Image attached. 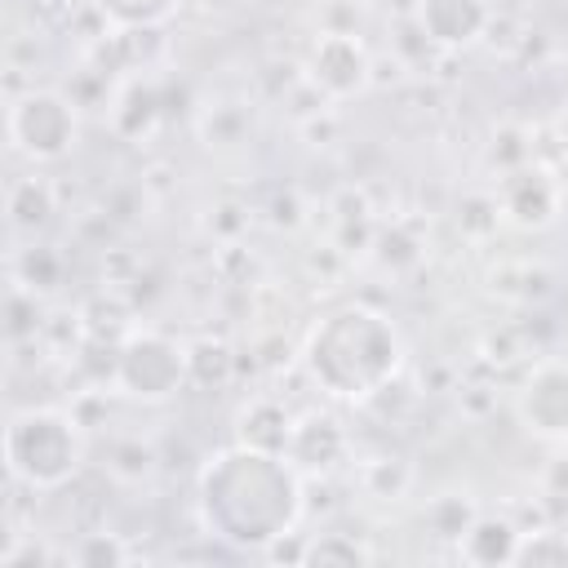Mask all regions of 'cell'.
<instances>
[{
    "label": "cell",
    "instance_id": "13",
    "mask_svg": "<svg viewBox=\"0 0 568 568\" xmlns=\"http://www.w3.org/2000/svg\"><path fill=\"white\" fill-rule=\"evenodd\" d=\"M53 217V191L44 178H18L9 186V226L13 231H40Z\"/></svg>",
    "mask_w": 568,
    "mask_h": 568
},
{
    "label": "cell",
    "instance_id": "4",
    "mask_svg": "<svg viewBox=\"0 0 568 568\" xmlns=\"http://www.w3.org/2000/svg\"><path fill=\"white\" fill-rule=\"evenodd\" d=\"M111 377L129 399L142 404H160L169 395L182 390V382L191 377L186 368V346H178L164 333H129L115 355H111Z\"/></svg>",
    "mask_w": 568,
    "mask_h": 568
},
{
    "label": "cell",
    "instance_id": "10",
    "mask_svg": "<svg viewBox=\"0 0 568 568\" xmlns=\"http://www.w3.org/2000/svg\"><path fill=\"white\" fill-rule=\"evenodd\" d=\"M457 541H462V559L484 564V568H497V564H515L519 528L506 515H475Z\"/></svg>",
    "mask_w": 568,
    "mask_h": 568
},
{
    "label": "cell",
    "instance_id": "19",
    "mask_svg": "<svg viewBox=\"0 0 568 568\" xmlns=\"http://www.w3.org/2000/svg\"><path fill=\"white\" fill-rule=\"evenodd\" d=\"M559 142H564V151H568V111L559 115Z\"/></svg>",
    "mask_w": 568,
    "mask_h": 568
},
{
    "label": "cell",
    "instance_id": "8",
    "mask_svg": "<svg viewBox=\"0 0 568 568\" xmlns=\"http://www.w3.org/2000/svg\"><path fill=\"white\" fill-rule=\"evenodd\" d=\"M493 22L488 0H417V27L435 49H466Z\"/></svg>",
    "mask_w": 568,
    "mask_h": 568
},
{
    "label": "cell",
    "instance_id": "12",
    "mask_svg": "<svg viewBox=\"0 0 568 568\" xmlns=\"http://www.w3.org/2000/svg\"><path fill=\"white\" fill-rule=\"evenodd\" d=\"M288 435H293V422L271 399L248 404V413L240 417V444H253V448H266V453H288Z\"/></svg>",
    "mask_w": 568,
    "mask_h": 568
},
{
    "label": "cell",
    "instance_id": "16",
    "mask_svg": "<svg viewBox=\"0 0 568 568\" xmlns=\"http://www.w3.org/2000/svg\"><path fill=\"white\" fill-rule=\"evenodd\" d=\"M186 368H191V382H200V386L226 382V377H231V351H226L222 342L204 337V342L186 346Z\"/></svg>",
    "mask_w": 568,
    "mask_h": 568
},
{
    "label": "cell",
    "instance_id": "14",
    "mask_svg": "<svg viewBox=\"0 0 568 568\" xmlns=\"http://www.w3.org/2000/svg\"><path fill=\"white\" fill-rule=\"evenodd\" d=\"M93 9L120 31H151L178 9V0H93Z\"/></svg>",
    "mask_w": 568,
    "mask_h": 568
},
{
    "label": "cell",
    "instance_id": "1",
    "mask_svg": "<svg viewBox=\"0 0 568 568\" xmlns=\"http://www.w3.org/2000/svg\"><path fill=\"white\" fill-rule=\"evenodd\" d=\"M195 493L204 528L235 550H271L293 532L302 515V484L293 462L253 444H235L209 457Z\"/></svg>",
    "mask_w": 568,
    "mask_h": 568
},
{
    "label": "cell",
    "instance_id": "11",
    "mask_svg": "<svg viewBox=\"0 0 568 568\" xmlns=\"http://www.w3.org/2000/svg\"><path fill=\"white\" fill-rule=\"evenodd\" d=\"M342 448H346V439H342V430H337L333 417H306V422L293 426L284 457H288L293 466L324 470V466H333V462L342 457Z\"/></svg>",
    "mask_w": 568,
    "mask_h": 568
},
{
    "label": "cell",
    "instance_id": "15",
    "mask_svg": "<svg viewBox=\"0 0 568 568\" xmlns=\"http://www.w3.org/2000/svg\"><path fill=\"white\" fill-rule=\"evenodd\" d=\"M515 564L519 568H568V537L564 532H519Z\"/></svg>",
    "mask_w": 568,
    "mask_h": 568
},
{
    "label": "cell",
    "instance_id": "17",
    "mask_svg": "<svg viewBox=\"0 0 568 568\" xmlns=\"http://www.w3.org/2000/svg\"><path fill=\"white\" fill-rule=\"evenodd\" d=\"M302 564H368V550L355 541V537H342V532H324L315 541H306V555Z\"/></svg>",
    "mask_w": 568,
    "mask_h": 568
},
{
    "label": "cell",
    "instance_id": "5",
    "mask_svg": "<svg viewBox=\"0 0 568 568\" xmlns=\"http://www.w3.org/2000/svg\"><path fill=\"white\" fill-rule=\"evenodd\" d=\"M75 129L80 124H75L71 98L53 89H31L9 106V142L36 164L62 160L75 146Z\"/></svg>",
    "mask_w": 568,
    "mask_h": 568
},
{
    "label": "cell",
    "instance_id": "2",
    "mask_svg": "<svg viewBox=\"0 0 568 568\" xmlns=\"http://www.w3.org/2000/svg\"><path fill=\"white\" fill-rule=\"evenodd\" d=\"M306 373L337 399H373L390 386L404 359L399 328L373 306L328 311L302 346Z\"/></svg>",
    "mask_w": 568,
    "mask_h": 568
},
{
    "label": "cell",
    "instance_id": "18",
    "mask_svg": "<svg viewBox=\"0 0 568 568\" xmlns=\"http://www.w3.org/2000/svg\"><path fill=\"white\" fill-rule=\"evenodd\" d=\"M71 559H75V564H89V568H106V564H124L129 550H124L111 532H89Z\"/></svg>",
    "mask_w": 568,
    "mask_h": 568
},
{
    "label": "cell",
    "instance_id": "9",
    "mask_svg": "<svg viewBox=\"0 0 568 568\" xmlns=\"http://www.w3.org/2000/svg\"><path fill=\"white\" fill-rule=\"evenodd\" d=\"M501 213L515 222V226H546L559 209V186L546 169H510L506 182H501V195H497Z\"/></svg>",
    "mask_w": 568,
    "mask_h": 568
},
{
    "label": "cell",
    "instance_id": "3",
    "mask_svg": "<svg viewBox=\"0 0 568 568\" xmlns=\"http://www.w3.org/2000/svg\"><path fill=\"white\" fill-rule=\"evenodd\" d=\"M4 462L18 484L62 488L84 462L80 422L62 408H18L4 426Z\"/></svg>",
    "mask_w": 568,
    "mask_h": 568
},
{
    "label": "cell",
    "instance_id": "7",
    "mask_svg": "<svg viewBox=\"0 0 568 568\" xmlns=\"http://www.w3.org/2000/svg\"><path fill=\"white\" fill-rule=\"evenodd\" d=\"M368 49L359 44V36L351 31H324L306 58V75L315 89H324L328 98H351L368 84Z\"/></svg>",
    "mask_w": 568,
    "mask_h": 568
},
{
    "label": "cell",
    "instance_id": "6",
    "mask_svg": "<svg viewBox=\"0 0 568 568\" xmlns=\"http://www.w3.org/2000/svg\"><path fill=\"white\" fill-rule=\"evenodd\" d=\"M519 422L541 439H568V359H541L519 395H515Z\"/></svg>",
    "mask_w": 568,
    "mask_h": 568
}]
</instances>
